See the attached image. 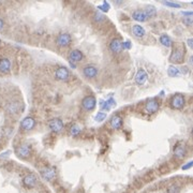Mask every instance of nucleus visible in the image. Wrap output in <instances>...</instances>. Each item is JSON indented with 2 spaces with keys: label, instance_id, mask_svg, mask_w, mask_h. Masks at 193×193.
<instances>
[{
  "label": "nucleus",
  "instance_id": "nucleus-1",
  "mask_svg": "<svg viewBox=\"0 0 193 193\" xmlns=\"http://www.w3.org/2000/svg\"><path fill=\"white\" fill-rule=\"evenodd\" d=\"M186 54V48L183 46H177L176 48H174L172 55L170 57V61L173 64H183V58H185Z\"/></svg>",
  "mask_w": 193,
  "mask_h": 193
},
{
  "label": "nucleus",
  "instance_id": "nucleus-2",
  "mask_svg": "<svg viewBox=\"0 0 193 193\" xmlns=\"http://www.w3.org/2000/svg\"><path fill=\"white\" fill-rule=\"evenodd\" d=\"M72 43V38L69 33H60L58 37L56 38V44L59 47H68Z\"/></svg>",
  "mask_w": 193,
  "mask_h": 193
},
{
  "label": "nucleus",
  "instance_id": "nucleus-3",
  "mask_svg": "<svg viewBox=\"0 0 193 193\" xmlns=\"http://www.w3.org/2000/svg\"><path fill=\"white\" fill-rule=\"evenodd\" d=\"M54 77L56 80H59V82H68L69 78H70V71L68 70V68L60 67L56 70Z\"/></svg>",
  "mask_w": 193,
  "mask_h": 193
},
{
  "label": "nucleus",
  "instance_id": "nucleus-4",
  "mask_svg": "<svg viewBox=\"0 0 193 193\" xmlns=\"http://www.w3.org/2000/svg\"><path fill=\"white\" fill-rule=\"evenodd\" d=\"M170 107H172V109H183L186 104L185 96H183V95H174L172 98H170Z\"/></svg>",
  "mask_w": 193,
  "mask_h": 193
},
{
  "label": "nucleus",
  "instance_id": "nucleus-5",
  "mask_svg": "<svg viewBox=\"0 0 193 193\" xmlns=\"http://www.w3.org/2000/svg\"><path fill=\"white\" fill-rule=\"evenodd\" d=\"M96 100L93 96H88L86 98L83 99L82 101V106L85 111L87 112H90L93 111L96 109Z\"/></svg>",
  "mask_w": 193,
  "mask_h": 193
},
{
  "label": "nucleus",
  "instance_id": "nucleus-6",
  "mask_svg": "<svg viewBox=\"0 0 193 193\" xmlns=\"http://www.w3.org/2000/svg\"><path fill=\"white\" fill-rule=\"evenodd\" d=\"M15 154L22 159H27L31 154V147L27 144H22L17 146L15 149Z\"/></svg>",
  "mask_w": 193,
  "mask_h": 193
},
{
  "label": "nucleus",
  "instance_id": "nucleus-7",
  "mask_svg": "<svg viewBox=\"0 0 193 193\" xmlns=\"http://www.w3.org/2000/svg\"><path fill=\"white\" fill-rule=\"evenodd\" d=\"M35 127V120L33 119L32 117L24 118V119L22 120V122H21V125H19L21 130H22V131H24V132L30 131V130H32Z\"/></svg>",
  "mask_w": 193,
  "mask_h": 193
},
{
  "label": "nucleus",
  "instance_id": "nucleus-8",
  "mask_svg": "<svg viewBox=\"0 0 193 193\" xmlns=\"http://www.w3.org/2000/svg\"><path fill=\"white\" fill-rule=\"evenodd\" d=\"M160 109V103L156 99H151L145 104V112L147 114H154Z\"/></svg>",
  "mask_w": 193,
  "mask_h": 193
},
{
  "label": "nucleus",
  "instance_id": "nucleus-9",
  "mask_svg": "<svg viewBox=\"0 0 193 193\" xmlns=\"http://www.w3.org/2000/svg\"><path fill=\"white\" fill-rule=\"evenodd\" d=\"M48 127L49 129L51 130L53 132H56V133H59L64 130V122H62L61 119L59 118H54L48 122Z\"/></svg>",
  "mask_w": 193,
  "mask_h": 193
},
{
  "label": "nucleus",
  "instance_id": "nucleus-10",
  "mask_svg": "<svg viewBox=\"0 0 193 193\" xmlns=\"http://www.w3.org/2000/svg\"><path fill=\"white\" fill-rule=\"evenodd\" d=\"M83 58H84V54L80 49H73L68 56V60L71 64H76V62L82 61Z\"/></svg>",
  "mask_w": 193,
  "mask_h": 193
},
{
  "label": "nucleus",
  "instance_id": "nucleus-11",
  "mask_svg": "<svg viewBox=\"0 0 193 193\" xmlns=\"http://www.w3.org/2000/svg\"><path fill=\"white\" fill-rule=\"evenodd\" d=\"M83 74L88 80L95 78L98 75V68H96L95 66H91V64H88V66H86L83 69Z\"/></svg>",
  "mask_w": 193,
  "mask_h": 193
},
{
  "label": "nucleus",
  "instance_id": "nucleus-12",
  "mask_svg": "<svg viewBox=\"0 0 193 193\" xmlns=\"http://www.w3.org/2000/svg\"><path fill=\"white\" fill-rule=\"evenodd\" d=\"M41 176L47 181L53 180L56 176V169L55 167H44L41 170Z\"/></svg>",
  "mask_w": 193,
  "mask_h": 193
},
{
  "label": "nucleus",
  "instance_id": "nucleus-13",
  "mask_svg": "<svg viewBox=\"0 0 193 193\" xmlns=\"http://www.w3.org/2000/svg\"><path fill=\"white\" fill-rule=\"evenodd\" d=\"M109 49L114 54H119L122 51V42L119 38H115V39L112 40L111 43H109Z\"/></svg>",
  "mask_w": 193,
  "mask_h": 193
},
{
  "label": "nucleus",
  "instance_id": "nucleus-14",
  "mask_svg": "<svg viewBox=\"0 0 193 193\" xmlns=\"http://www.w3.org/2000/svg\"><path fill=\"white\" fill-rule=\"evenodd\" d=\"M37 183H38V179H37V176H35V174L26 175V176L24 177V179H23V183H24V186L26 188H33V187H35Z\"/></svg>",
  "mask_w": 193,
  "mask_h": 193
},
{
  "label": "nucleus",
  "instance_id": "nucleus-15",
  "mask_svg": "<svg viewBox=\"0 0 193 193\" xmlns=\"http://www.w3.org/2000/svg\"><path fill=\"white\" fill-rule=\"evenodd\" d=\"M173 154H174L175 158L177 159H183L186 157L187 154V149H186V146L181 145V144H177L174 147V150H173Z\"/></svg>",
  "mask_w": 193,
  "mask_h": 193
},
{
  "label": "nucleus",
  "instance_id": "nucleus-16",
  "mask_svg": "<svg viewBox=\"0 0 193 193\" xmlns=\"http://www.w3.org/2000/svg\"><path fill=\"white\" fill-rule=\"evenodd\" d=\"M147 78H148L147 72L145 71V69H142V68H141L140 70L138 71L136 75H135V83H136L138 85H140V86H142V85H144L145 83H146Z\"/></svg>",
  "mask_w": 193,
  "mask_h": 193
},
{
  "label": "nucleus",
  "instance_id": "nucleus-17",
  "mask_svg": "<svg viewBox=\"0 0 193 193\" xmlns=\"http://www.w3.org/2000/svg\"><path fill=\"white\" fill-rule=\"evenodd\" d=\"M21 109V103L18 101H11L10 103H8V105L6 106V111L9 114H17Z\"/></svg>",
  "mask_w": 193,
  "mask_h": 193
},
{
  "label": "nucleus",
  "instance_id": "nucleus-18",
  "mask_svg": "<svg viewBox=\"0 0 193 193\" xmlns=\"http://www.w3.org/2000/svg\"><path fill=\"white\" fill-rule=\"evenodd\" d=\"M11 71V61L8 58H1L0 59V73L8 74Z\"/></svg>",
  "mask_w": 193,
  "mask_h": 193
},
{
  "label": "nucleus",
  "instance_id": "nucleus-19",
  "mask_svg": "<svg viewBox=\"0 0 193 193\" xmlns=\"http://www.w3.org/2000/svg\"><path fill=\"white\" fill-rule=\"evenodd\" d=\"M131 32L135 38H143L145 35V29L140 25H133L131 27Z\"/></svg>",
  "mask_w": 193,
  "mask_h": 193
},
{
  "label": "nucleus",
  "instance_id": "nucleus-20",
  "mask_svg": "<svg viewBox=\"0 0 193 193\" xmlns=\"http://www.w3.org/2000/svg\"><path fill=\"white\" fill-rule=\"evenodd\" d=\"M111 127L114 130H118L122 127V118L119 115H114L111 119Z\"/></svg>",
  "mask_w": 193,
  "mask_h": 193
},
{
  "label": "nucleus",
  "instance_id": "nucleus-21",
  "mask_svg": "<svg viewBox=\"0 0 193 193\" xmlns=\"http://www.w3.org/2000/svg\"><path fill=\"white\" fill-rule=\"evenodd\" d=\"M132 18L133 19H135L136 22H146L147 21V16H146V14H145V12L144 11H142V10H136V11H134L133 13H132Z\"/></svg>",
  "mask_w": 193,
  "mask_h": 193
},
{
  "label": "nucleus",
  "instance_id": "nucleus-22",
  "mask_svg": "<svg viewBox=\"0 0 193 193\" xmlns=\"http://www.w3.org/2000/svg\"><path fill=\"white\" fill-rule=\"evenodd\" d=\"M146 16H147V18H151V17H154L157 14V10L156 8H154V6H148L147 8H146V10H144Z\"/></svg>",
  "mask_w": 193,
  "mask_h": 193
},
{
  "label": "nucleus",
  "instance_id": "nucleus-23",
  "mask_svg": "<svg viewBox=\"0 0 193 193\" xmlns=\"http://www.w3.org/2000/svg\"><path fill=\"white\" fill-rule=\"evenodd\" d=\"M160 42H161V44H163V45L166 46V47H170V46H172V40H170V38L167 35H161Z\"/></svg>",
  "mask_w": 193,
  "mask_h": 193
},
{
  "label": "nucleus",
  "instance_id": "nucleus-24",
  "mask_svg": "<svg viewBox=\"0 0 193 193\" xmlns=\"http://www.w3.org/2000/svg\"><path fill=\"white\" fill-rule=\"evenodd\" d=\"M167 74L170 76V77H177V76L180 75V71L174 66H170L169 69H167Z\"/></svg>",
  "mask_w": 193,
  "mask_h": 193
},
{
  "label": "nucleus",
  "instance_id": "nucleus-25",
  "mask_svg": "<svg viewBox=\"0 0 193 193\" xmlns=\"http://www.w3.org/2000/svg\"><path fill=\"white\" fill-rule=\"evenodd\" d=\"M80 131H82V129H80V127L78 125H73L72 127H71L70 129V134L73 136V138H76V136H78V134L80 133Z\"/></svg>",
  "mask_w": 193,
  "mask_h": 193
},
{
  "label": "nucleus",
  "instance_id": "nucleus-26",
  "mask_svg": "<svg viewBox=\"0 0 193 193\" xmlns=\"http://www.w3.org/2000/svg\"><path fill=\"white\" fill-rule=\"evenodd\" d=\"M180 192V188L177 185H172L167 188V193H179Z\"/></svg>",
  "mask_w": 193,
  "mask_h": 193
},
{
  "label": "nucleus",
  "instance_id": "nucleus-27",
  "mask_svg": "<svg viewBox=\"0 0 193 193\" xmlns=\"http://www.w3.org/2000/svg\"><path fill=\"white\" fill-rule=\"evenodd\" d=\"M106 118V114L105 113H103V112H100V113H98L96 115V117H95V120L96 121H98V122H101V121H103Z\"/></svg>",
  "mask_w": 193,
  "mask_h": 193
},
{
  "label": "nucleus",
  "instance_id": "nucleus-28",
  "mask_svg": "<svg viewBox=\"0 0 193 193\" xmlns=\"http://www.w3.org/2000/svg\"><path fill=\"white\" fill-rule=\"evenodd\" d=\"M93 18H95V21H96V22H102V21H104L105 16L102 14V13L96 12V14H95V16H93Z\"/></svg>",
  "mask_w": 193,
  "mask_h": 193
},
{
  "label": "nucleus",
  "instance_id": "nucleus-29",
  "mask_svg": "<svg viewBox=\"0 0 193 193\" xmlns=\"http://www.w3.org/2000/svg\"><path fill=\"white\" fill-rule=\"evenodd\" d=\"M192 22H193L192 16H188V17H185V18H183V24L187 25L188 27L192 26Z\"/></svg>",
  "mask_w": 193,
  "mask_h": 193
},
{
  "label": "nucleus",
  "instance_id": "nucleus-30",
  "mask_svg": "<svg viewBox=\"0 0 193 193\" xmlns=\"http://www.w3.org/2000/svg\"><path fill=\"white\" fill-rule=\"evenodd\" d=\"M99 9L102 10V11H104V12H107V11L109 10V4L107 3V2H103V4L99 6Z\"/></svg>",
  "mask_w": 193,
  "mask_h": 193
},
{
  "label": "nucleus",
  "instance_id": "nucleus-31",
  "mask_svg": "<svg viewBox=\"0 0 193 193\" xmlns=\"http://www.w3.org/2000/svg\"><path fill=\"white\" fill-rule=\"evenodd\" d=\"M165 6H172V8H180V4L179 3H174V2H163Z\"/></svg>",
  "mask_w": 193,
  "mask_h": 193
},
{
  "label": "nucleus",
  "instance_id": "nucleus-32",
  "mask_svg": "<svg viewBox=\"0 0 193 193\" xmlns=\"http://www.w3.org/2000/svg\"><path fill=\"white\" fill-rule=\"evenodd\" d=\"M123 48H127V49H129V48H131V44H130V42L128 41V42H125V43H122V49Z\"/></svg>",
  "mask_w": 193,
  "mask_h": 193
},
{
  "label": "nucleus",
  "instance_id": "nucleus-33",
  "mask_svg": "<svg viewBox=\"0 0 193 193\" xmlns=\"http://www.w3.org/2000/svg\"><path fill=\"white\" fill-rule=\"evenodd\" d=\"M3 27H4V22H3V19L0 17V31L3 29Z\"/></svg>",
  "mask_w": 193,
  "mask_h": 193
},
{
  "label": "nucleus",
  "instance_id": "nucleus-34",
  "mask_svg": "<svg viewBox=\"0 0 193 193\" xmlns=\"http://www.w3.org/2000/svg\"><path fill=\"white\" fill-rule=\"evenodd\" d=\"M192 166V162H189L187 165H185V166H183V170H188V169H190V167Z\"/></svg>",
  "mask_w": 193,
  "mask_h": 193
},
{
  "label": "nucleus",
  "instance_id": "nucleus-35",
  "mask_svg": "<svg viewBox=\"0 0 193 193\" xmlns=\"http://www.w3.org/2000/svg\"><path fill=\"white\" fill-rule=\"evenodd\" d=\"M192 39H189V40H188V45H189L190 46V47H192Z\"/></svg>",
  "mask_w": 193,
  "mask_h": 193
},
{
  "label": "nucleus",
  "instance_id": "nucleus-36",
  "mask_svg": "<svg viewBox=\"0 0 193 193\" xmlns=\"http://www.w3.org/2000/svg\"><path fill=\"white\" fill-rule=\"evenodd\" d=\"M6 154H10V151H6V152H4V154H1V158H3V157H6Z\"/></svg>",
  "mask_w": 193,
  "mask_h": 193
},
{
  "label": "nucleus",
  "instance_id": "nucleus-37",
  "mask_svg": "<svg viewBox=\"0 0 193 193\" xmlns=\"http://www.w3.org/2000/svg\"><path fill=\"white\" fill-rule=\"evenodd\" d=\"M181 70H183V73H187V72H188V68H183Z\"/></svg>",
  "mask_w": 193,
  "mask_h": 193
},
{
  "label": "nucleus",
  "instance_id": "nucleus-38",
  "mask_svg": "<svg viewBox=\"0 0 193 193\" xmlns=\"http://www.w3.org/2000/svg\"><path fill=\"white\" fill-rule=\"evenodd\" d=\"M0 44H1V41H0Z\"/></svg>",
  "mask_w": 193,
  "mask_h": 193
}]
</instances>
